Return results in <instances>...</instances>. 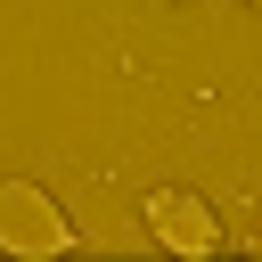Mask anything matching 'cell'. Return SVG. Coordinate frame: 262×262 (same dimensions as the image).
Returning a JSON list of instances; mask_svg holds the SVG:
<instances>
[{"label":"cell","instance_id":"6da1fadb","mask_svg":"<svg viewBox=\"0 0 262 262\" xmlns=\"http://www.w3.org/2000/svg\"><path fill=\"white\" fill-rule=\"evenodd\" d=\"M66 246H74V229H66V213L49 205V188H33V180H0V254L49 262V254H66Z\"/></svg>","mask_w":262,"mask_h":262},{"label":"cell","instance_id":"7a4b0ae2","mask_svg":"<svg viewBox=\"0 0 262 262\" xmlns=\"http://www.w3.org/2000/svg\"><path fill=\"white\" fill-rule=\"evenodd\" d=\"M147 221H156V237H164L172 254H213V246H221V221H213V205H205L196 188H156V196H147Z\"/></svg>","mask_w":262,"mask_h":262}]
</instances>
